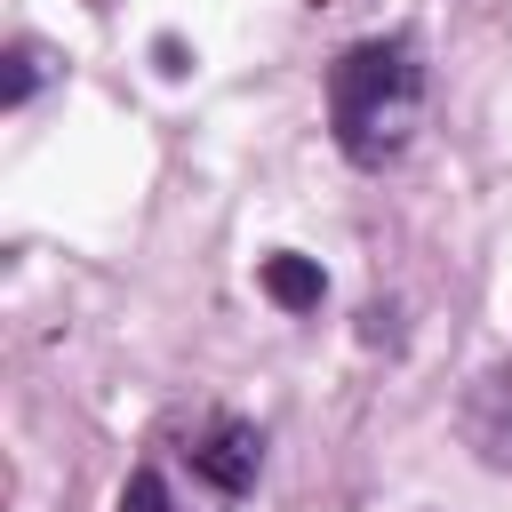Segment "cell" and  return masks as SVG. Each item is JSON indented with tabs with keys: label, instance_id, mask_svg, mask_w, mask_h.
I'll return each mask as SVG.
<instances>
[{
	"label": "cell",
	"instance_id": "obj_4",
	"mask_svg": "<svg viewBox=\"0 0 512 512\" xmlns=\"http://www.w3.org/2000/svg\"><path fill=\"white\" fill-rule=\"evenodd\" d=\"M48 80H56V56H48L40 40H16V48H8V88H0V104H8V112H24Z\"/></svg>",
	"mask_w": 512,
	"mask_h": 512
},
{
	"label": "cell",
	"instance_id": "obj_5",
	"mask_svg": "<svg viewBox=\"0 0 512 512\" xmlns=\"http://www.w3.org/2000/svg\"><path fill=\"white\" fill-rule=\"evenodd\" d=\"M120 512H176L168 504V480L144 464V472H128V488H120Z\"/></svg>",
	"mask_w": 512,
	"mask_h": 512
},
{
	"label": "cell",
	"instance_id": "obj_3",
	"mask_svg": "<svg viewBox=\"0 0 512 512\" xmlns=\"http://www.w3.org/2000/svg\"><path fill=\"white\" fill-rule=\"evenodd\" d=\"M256 288H264L280 312H320V296H328V272H320V256L272 248V256L256 264Z\"/></svg>",
	"mask_w": 512,
	"mask_h": 512
},
{
	"label": "cell",
	"instance_id": "obj_2",
	"mask_svg": "<svg viewBox=\"0 0 512 512\" xmlns=\"http://www.w3.org/2000/svg\"><path fill=\"white\" fill-rule=\"evenodd\" d=\"M192 472H200L208 488H224V496H248L256 472H264V432L240 424V416H216V424L192 440Z\"/></svg>",
	"mask_w": 512,
	"mask_h": 512
},
{
	"label": "cell",
	"instance_id": "obj_1",
	"mask_svg": "<svg viewBox=\"0 0 512 512\" xmlns=\"http://www.w3.org/2000/svg\"><path fill=\"white\" fill-rule=\"evenodd\" d=\"M424 120V48L416 32H368L328 64V128L352 168H384L408 152Z\"/></svg>",
	"mask_w": 512,
	"mask_h": 512
},
{
	"label": "cell",
	"instance_id": "obj_6",
	"mask_svg": "<svg viewBox=\"0 0 512 512\" xmlns=\"http://www.w3.org/2000/svg\"><path fill=\"white\" fill-rule=\"evenodd\" d=\"M152 56H160V72H168V80H176V72H184V40H168V32H160V40H152Z\"/></svg>",
	"mask_w": 512,
	"mask_h": 512
}]
</instances>
